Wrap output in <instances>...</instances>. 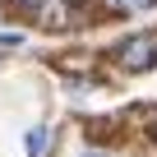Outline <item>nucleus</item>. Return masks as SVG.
I'll return each instance as SVG.
<instances>
[{"instance_id": "2", "label": "nucleus", "mask_w": 157, "mask_h": 157, "mask_svg": "<svg viewBox=\"0 0 157 157\" xmlns=\"http://www.w3.org/2000/svg\"><path fill=\"white\" fill-rule=\"evenodd\" d=\"M51 148H56V129H51V125H33V129L23 134V152H28V157H46Z\"/></svg>"}, {"instance_id": "3", "label": "nucleus", "mask_w": 157, "mask_h": 157, "mask_svg": "<svg viewBox=\"0 0 157 157\" xmlns=\"http://www.w3.org/2000/svg\"><path fill=\"white\" fill-rule=\"evenodd\" d=\"M129 116H134V120L148 129V139L157 143V106H129Z\"/></svg>"}, {"instance_id": "1", "label": "nucleus", "mask_w": 157, "mask_h": 157, "mask_svg": "<svg viewBox=\"0 0 157 157\" xmlns=\"http://www.w3.org/2000/svg\"><path fill=\"white\" fill-rule=\"evenodd\" d=\"M111 60H116L125 74L152 69V65H157V33H134V37H125V42L111 51Z\"/></svg>"}, {"instance_id": "4", "label": "nucleus", "mask_w": 157, "mask_h": 157, "mask_svg": "<svg viewBox=\"0 0 157 157\" xmlns=\"http://www.w3.org/2000/svg\"><path fill=\"white\" fill-rule=\"evenodd\" d=\"M148 5H152V0H111V10H120V14H139Z\"/></svg>"}, {"instance_id": "5", "label": "nucleus", "mask_w": 157, "mask_h": 157, "mask_svg": "<svg viewBox=\"0 0 157 157\" xmlns=\"http://www.w3.org/2000/svg\"><path fill=\"white\" fill-rule=\"evenodd\" d=\"M83 157H111V152H83Z\"/></svg>"}]
</instances>
